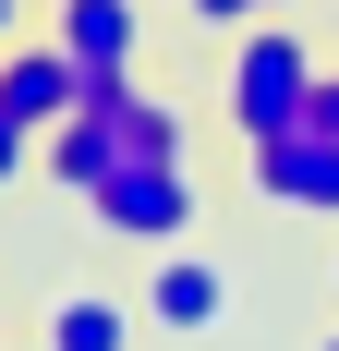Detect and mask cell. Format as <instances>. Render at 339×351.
<instances>
[{
    "label": "cell",
    "mask_w": 339,
    "mask_h": 351,
    "mask_svg": "<svg viewBox=\"0 0 339 351\" xmlns=\"http://www.w3.org/2000/svg\"><path fill=\"white\" fill-rule=\"evenodd\" d=\"M49 36L85 61V97H121V85H134V61H145V12H134V0H61V12H49Z\"/></svg>",
    "instance_id": "5"
},
{
    "label": "cell",
    "mask_w": 339,
    "mask_h": 351,
    "mask_svg": "<svg viewBox=\"0 0 339 351\" xmlns=\"http://www.w3.org/2000/svg\"><path fill=\"white\" fill-rule=\"evenodd\" d=\"M315 85H327V61H315V36L291 25V12H267V25L231 36V73H218V109H231L242 145L291 134V121H315Z\"/></svg>",
    "instance_id": "1"
},
{
    "label": "cell",
    "mask_w": 339,
    "mask_h": 351,
    "mask_svg": "<svg viewBox=\"0 0 339 351\" xmlns=\"http://www.w3.org/2000/svg\"><path fill=\"white\" fill-rule=\"evenodd\" d=\"M36 170V134H25V121H12V109H0V194H12V182H25Z\"/></svg>",
    "instance_id": "11"
},
{
    "label": "cell",
    "mask_w": 339,
    "mask_h": 351,
    "mask_svg": "<svg viewBox=\"0 0 339 351\" xmlns=\"http://www.w3.org/2000/svg\"><path fill=\"white\" fill-rule=\"evenodd\" d=\"M218 315H231V267H218V254L158 243V267H145V327H170V339H206Z\"/></svg>",
    "instance_id": "7"
},
{
    "label": "cell",
    "mask_w": 339,
    "mask_h": 351,
    "mask_svg": "<svg viewBox=\"0 0 339 351\" xmlns=\"http://www.w3.org/2000/svg\"><path fill=\"white\" fill-rule=\"evenodd\" d=\"M267 12H303V0H194V25H231V36L267 25Z\"/></svg>",
    "instance_id": "10"
},
{
    "label": "cell",
    "mask_w": 339,
    "mask_h": 351,
    "mask_svg": "<svg viewBox=\"0 0 339 351\" xmlns=\"http://www.w3.org/2000/svg\"><path fill=\"white\" fill-rule=\"evenodd\" d=\"M12 36H25V0H0V49H12Z\"/></svg>",
    "instance_id": "13"
},
{
    "label": "cell",
    "mask_w": 339,
    "mask_h": 351,
    "mask_svg": "<svg viewBox=\"0 0 339 351\" xmlns=\"http://www.w3.org/2000/svg\"><path fill=\"white\" fill-rule=\"evenodd\" d=\"M255 206H291V218H339V134L327 121H291V134L255 145Z\"/></svg>",
    "instance_id": "3"
},
{
    "label": "cell",
    "mask_w": 339,
    "mask_h": 351,
    "mask_svg": "<svg viewBox=\"0 0 339 351\" xmlns=\"http://www.w3.org/2000/svg\"><path fill=\"white\" fill-rule=\"evenodd\" d=\"M134 339H145V303H121V291H61L36 315V351H134Z\"/></svg>",
    "instance_id": "8"
},
{
    "label": "cell",
    "mask_w": 339,
    "mask_h": 351,
    "mask_svg": "<svg viewBox=\"0 0 339 351\" xmlns=\"http://www.w3.org/2000/svg\"><path fill=\"white\" fill-rule=\"evenodd\" d=\"M85 206H97V230H109V243H145V254H158V243H194V206H206V194H194V158L134 145V158H121V170L85 194Z\"/></svg>",
    "instance_id": "2"
},
{
    "label": "cell",
    "mask_w": 339,
    "mask_h": 351,
    "mask_svg": "<svg viewBox=\"0 0 339 351\" xmlns=\"http://www.w3.org/2000/svg\"><path fill=\"white\" fill-rule=\"evenodd\" d=\"M121 109H134V145H158V158H182V109H170V97H145V85H134Z\"/></svg>",
    "instance_id": "9"
},
{
    "label": "cell",
    "mask_w": 339,
    "mask_h": 351,
    "mask_svg": "<svg viewBox=\"0 0 339 351\" xmlns=\"http://www.w3.org/2000/svg\"><path fill=\"white\" fill-rule=\"evenodd\" d=\"M315 121H327V134H339V61H327V85H315Z\"/></svg>",
    "instance_id": "12"
},
{
    "label": "cell",
    "mask_w": 339,
    "mask_h": 351,
    "mask_svg": "<svg viewBox=\"0 0 339 351\" xmlns=\"http://www.w3.org/2000/svg\"><path fill=\"white\" fill-rule=\"evenodd\" d=\"M121 97H134V85H121ZM121 97H85L73 121H49V134H36V170L61 182V194H97V182L134 158V109H121Z\"/></svg>",
    "instance_id": "4"
},
{
    "label": "cell",
    "mask_w": 339,
    "mask_h": 351,
    "mask_svg": "<svg viewBox=\"0 0 339 351\" xmlns=\"http://www.w3.org/2000/svg\"><path fill=\"white\" fill-rule=\"evenodd\" d=\"M315 351H339V339H315Z\"/></svg>",
    "instance_id": "14"
},
{
    "label": "cell",
    "mask_w": 339,
    "mask_h": 351,
    "mask_svg": "<svg viewBox=\"0 0 339 351\" xmlns=\"http://www.w3.org/2000/svg\"><path fill=\"white\" fill-rule=\"evenodd\" d=\"M0 109H12L25 134L73 121V109H85V61H73L61 36H12V49H0Z\"/></svg>",
    "instance_id": "6"
}]
</instances>
